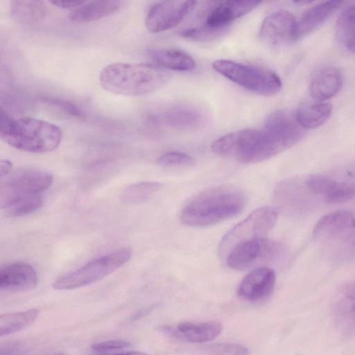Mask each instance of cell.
<instances>
[{"label": "cell", "instance_id": "9a60e30c", "mask_svg": "<svg viewBox=\"0 0 355 355\" xmlns=\"http://www.w3.org/2000/svg\"><path fill=\"white\" fill-rule=\"evenodd\" d=\"M333 320L344 336L355 335V280L343 284L336 292L331 303Z\"/></svg>", "mask_w": 355, "mask_h": 355}, {"label": "cell", "instance_id": "5b68a950", "mask_svg": "<svg viewBox=\"0 0 355 355\" xmlns=\"http://www.w3.org/2000/svg\"><path fill=\"white\" fill-rule=\"evenodd\" d=\"M305 130L295 114L285 110L270 114L245 164H254L270 158L295 145L304 136Z\"/></svg>", "mask_w": 355, "mask_h": 355}, {"label": "cell", "instance_id": "e0dca14e", "mask_svg": "<svg viewBox=\"0 0 355 355\" xmlns=\"http://www.w3.org/2000/svg\"><path fill=\"white\" fill-rule=\"evenodd\" d=\"M37 282V273L28 263L17 261L3 266L0 270L1 290H29L34 288Z\"/></svg>", "mask_w": 355, "mask_h": 355}, {"label": "cell", "instance_id": "d4e9b609", "mask_svg": "<svg viewBox=\"0 0 355 355\" xmlns=\"http://www.w3.org/2000/svg\"><path fill=\"white\" fill-rule=\"evenodd\" d=\"M12 17L19 23L35 25L46 15V6L42 1L15 0L10 3Z\"/></svg>", "mask_w": 355, "mask_h": 355}, {"label": "cell", "instance_id": "ba28073f", "mask_svg": "<svg viewBox=\"0 0 355 355\" xmlns=\"http://www.w3.org/2000/svg\"><path fill=\"white\" fill-rule=\"evenodd\" d=\"M53 181V175L44 171L22 169L1 178L0 207L6 209L25 198L41 195Z\"/></svg>", "mask_w": 355, "mask_h": 355}, {"label": "cell", "instance_id": "d6a6232c", "mask_svg": "<svg viewBox=\"0 0 355 355\" xmlns=\"http://www.w3.org/2000/svg\"><path fill=\"white\" fill-rule=\"evenodd\" d=\"M329 175L355 196V161Z\"/></svg>", "mask_w": 355, "mask_h": 355}, {"label": "cell", "instance_id": "1f68e13d", "mask_svg": "<svg viewBox=\"0 0 355 355\" xmlns=\"http://www.w3.org/2000/svg\"><path fill=\"white\" fill-rule=\"evenodd\" d=\"M157 163L168 168L189 167L195 164V159L187 153L171 151L159 156Z\"/></svg>", "mask_w": 355, "mask_h": 355}, {"label": "cell", "instance_id": "74e56055", "mask_svg": "<svg viewBox=\"0 0 355 355\" xmlns=\"http://www.w3.org/2000/svg\"><path fill=\"white\" fill-rule=\"evenodd\" d=\"M86 1H51V3L56 7L64 9L77 8Z\"/></svg>", "mask_w": 355, "mask_h": 355}, {"label": "cell", "instance_id": "d590c367", "mask_svg": "<svg viewBox=\"0 0 355 355\" xmlns=\"http://www.w3.org/2000/svg\"><path fill=\"white\" fill-rule=\"evenodd\" d=\"M131 346L129 342L123 340H111L93 344L92 349L97 352H107L128 348Z\"/></svg>", "mask_w": 355, "mask_h": 355}, {"label": "cell", "instance_id": "f546056e", "mask_svg": "<svg viewBox=\"0 0 355 355\" xmlns=\"http://www.w3.org/2000/svg\"><path fill=\"white\" fill-rule=\"evenodd\" d=\"M229 31V26H213L205 24L202 26L187 28L180 31V35L198 42H211L219 39Z\"/></svg>", "mask_w": 355, "mask_h": 355}, {"label": "cell", "instance_id": "7402d4cb", "mask_svg": "<svg viewBox=\"0 0 355 355\" xmlns=\"http://www.w3.org/2000/svg\"><path fill=\"white\" fill-rule=\"evenodd\" d=\"M222 325L216 321L184 322L175 329L167 328V332L191 343H205L212 340L222 331Z\"/></svg>", "mask_w": 355, "mask_h": 355}, {"label": "cell", "instance_id": "3957f363", "mask_svg": "<svg viewBox=\"0 0 355 355\" xmlns=\"http://www.w3.org/2000/svg\"><path fill=\"white\" fill-rule=\"evenodd\" d=\"M1 139L9 146L29 153H45L56 149L62 139V131L46 121L21 117L13 119L1 107Z\"/></svg>", "mask_w": 355, "mask_h": 355}, {"label": "cell", "instance_id": "8992f818", "mask_svg": "<svg viewBox=\"0 0 355 355\" xmlns=\"http://www.w3.org/2000/svg\"><path fill=\"white\" fill-rule=\"evenodd\" d=\"M212 67L230 80L261 95H275L282 87L279 76L266 67L225 59L215 60Z\"/></svg>", "mask_w": 355, "mask_h": 355}, {"label": "cell", "instance_id": "ac0fdd59", "mask_svg": "<svg viewBox=\"0 0 355 355\" xmlns=\"http://www.w3.org/2000/svg\"><path fill=\"white\" fill-rule=\"evenodd\" d=\"M261 3V1L256 0L220 2L207 17L206 24L213 26H229L231 21L249 13Z\"/></svg>", "mask_w": 355, "mask_h": 355}, {"label": "cell", "instance_id": "2e32d148", "mask_svg": "<svg viewBox=\"0 0 355 355\" xmlns=\"http://www.w3.org/2000/svg\"><path fill=\"white\" fill-rule=\"evenodd\" d=\"M275 284V272L268 267L261 266L252 270L241 280L238 295L249 302H258L268 297Z\"/></svg>", "mask_w": 355, "mask_h": 355}, {"label": "cell", "instance_id": "4fadbf2b", "mask_svg": "<svg viewBox=\"0 0 355 355\" xmlns=\"http://www.w3.org/2000/svg\"><path fill=\"white\" fill-rule=\"evenodd\" d=\"M259 134L260 130L252 128L234 131L215 140L211 144V150L220 157L235 159L244 163Z\"/></svg>", "mask_w": 355, "mask_h": 355}, {"label": "cell", "instance_id": "f1b7e54d", "mask_svg": "<svg viewBox=\"0 0 355 355\" xmlns=\"http://www.w3.org/2000/svg\"><path fill=\"white\" fill-rule=\"evenodd\" d=\"M162 187L159 182L146 181L135 183L125 187L121 195L123 201L128 203H139L151 198Z\"/></svg>", "mask_w": 355, "mask_h": 355}, {"label": "cell", "instance_id": "4316f807", "mask_svg": "<svg viewBox=\"0 0 355 355\" xmlns=\"http://www.w3.org/2000/svg\"><path fill=\"white\" fill-rule=\"evenodd\" d=\"M336 33L342 44L355 53V3L346 7L336 23Z\"/></svg>", "mask_w": 355, "mask_h": 355}, {"label": "cell", "instance_id": "52a82bcc", "mask_svg": "<svg viewBox=\"0 0 355 355\" xmlns=\"http://www.w3.org/2000/svg\"><path fill=\"white\" fill-rule=\"evenodd\" d=\"M131 257L132 251L128 248L116 250L94 259L78 269L58 278L53 284V287L56 290L64 291L89 285L103 279L123 266Z\"/></svg>", "mask_w": 355, "mask_h": 355}, {"label": "cell", "instance_id": "30bf717a", "mask_svg": "<svg viewBox=\"0 0 355 355\" xmlns=\"http://www.w3.org/2000/svg\"><path fill=\"white\" fill-rule=\"evenodd\" d=\"M278 211L274 207L257 208L232 228L220 241L219 254L223 259L236 244L253 238L266 237L275 226Z\"/></svg>", "mask_w": 355, "mask_h": 355}, {"label": "cell", "instance_id": "60d3db41", "mask_svg": "<svg viewBox=\"0 0 355 355\" xmlns=\"http://www.w3.org/2000/svg\"><path fill=\"white\" fill-rule=\"evenodd\" d=\"M53 355H65V354H62V353H57V354H54Z\"/></svg>", "mask_w": 355, "mask_h": 355}, {"label": "cell", "instance_id": "8fae6325", "mask_svg": "<svg viewBox=\"0 0 355 355\" xmlns=\"http://www.w3.org/2000/svg\"><path fill=\"white\" fill-rule=\"evenodd\" d=\"M283 250L282 244L277 241L267 237L253 238L236 244L223 259L229 268L243 270L275 260Z\"/></svg>", "mask_w": 355, "mask_h": 355}, {"label": "cell", "instance_id": "d6986e66", "mask_svg": "<svg viewBox=\"0 0 355 355\" xmlns=\"http://www.w3.org/2000/svg\"><path fill=\"white\" fill-rule=\"evenodd\" d=\"M343 3L342 1L321 2L310 8L297 20L295 40L314 31Z\"/></svg>", "mask_w": 355, "mask_h": 355}, {"label": "cell", "instance_id": "5bb4252c", "mask_svg": "<svg viewBox=\"0 0 355 355\" xmlns=\"http://www.w3.org/2000/svg\"><path fill=\"white\" fill-rule=\"evenodd\" d=\"M297 20L288 10H279L267 16L261 23L259 37L266 44L281 46L295 40Z\"/></svg>", "mask_w": 355, "mask_h": 355}, {"label": "cell", "instance_id": "7c38bea8", "mask_svg": "<svg viewBox=\"0 0 355 355\" xmlns=\"http://www.w3.org/2000/svg\"><path fill=\"white\" fill-rule=\"evenodd\" d=\"M187 0L163 1L155 3L148 11L145 20L147 30L153 33L168 30L178 24L195 6Z\"/></svg>", "mask_w": 355, "mask_h": 355}, {"label": "cell", "instance_id": "603a6c76", "mask_svg": "<svg viewBox=\"0 0 355 355\" xmlns=\"http://www.w3.org/2000/svg\"><path fill=\"white\" fill-rule=\"evenodd\" d=\"M153 64L164 69L189 71L196 67L194 59L187 53L178 49H154L148 51Z\"/></svg>", "mask_w": 355, "mask_h": 355}, {"label": "cell", "instance_id": "8d00e7d4", "mask_svg": "<svg viewBox=\"0 0 355 355\" xmlns=\"http://www.w3.org/2000/svg\"><path fill=\"white\" fill-rule=\"evenodd\" d=\"M24 354V348L21 345L10 343L1 348L0 355H23Z\"/></svg>", "mask_w": 355, "mask_h": 355}, {"label": "cell", "instance_id": "f35d334b", "mask_svg": "<svg viewBox=\"0 0 355 355\" xmlns=\"http://www.w3.org/2000/svg\"><path fill=\"white\" fill-rule=\"evenodd\" d=\"M12 166L13 164L10 160L1 159L0 162V177L3 178L10 174L12 172Z\"/></svg>", "mask_w": 355, "mask_h": 355}, {"label": "cell", "instance_id": "277c9868", "mask_svg": "<svg viewBox=\"0 0 355 355\" xmlns=\"http://www.w3.org/2000/svg\"><path fill=\"white\" fill-rule=\"evenodd\" d=\"M313 238L322 252L334 263L344 264L355 256V216L347 210H336L320 218Z\"/></svg>", "mask_w": 355, "mask_h": 355}, {"label": "cell", "instance_id": "e575fe53", "mask_svg": "<svg viewBox=\"0 0 355 355\" xmlns=\"http://www.w3.org/2000/svg\"><path fill=\"white\" fill-rule=\"evenodd\" d=\"M41 100L44 103L55 107L59 110L71 116L81 119L85 116L83 110L76 104L70 101L49 96L41 97Z\"/></svg>", "mask_w": 355, "mask_h": 355}, {"label": "cell", "instance_id": "44dd1931", "mask_svg": "<svg viewBox=\"0 0 355 355\" xmlns=\"http://www.w3.org/2000/svg\"><path fill=\"white\" fill-rule=\"evenodd\" d=\"M162 119L173 128L180 130H196L202 125L205 116L198 108L187 105H177L168 108Z\"/></svg>", "mask_w": 355, "mask_h": 355}, {"label": "cell", "instance_id": "484cf974", "mask_svg": "<svg viewBox=\"0 0 355 355\" xmlns=\"http://www.w3.org/2000/svg\"><path fill=\"white\" fill-rule=\"evenodd\" d=\"M332 112V106L328 103L305 104L298 108L295 117L304 129H314L323 125Z\"/></svg>", "mask_w": 355, "mask_h": 355}, {"label": "cell", "instance_id": "cb8c5ba5", "mask_svg": "<svg viewBox=\"0 0 355 355\" xmlns=\"http://www.w3.org/2000/svg\"><path fill=\"white\" fill-rule=\"evenodd\" d=\"M122 2L117 0H98L85 2L69 14L71 20L76 22H91L116 12Z\"/></svg>", "mask_w": 355, "mask_h": 355}, {"label": "cell", "instance_id": "ffe728a7", "mask_svg": "<svg viewBox=\"0 0 355 355\" xmlns=\"http://www.w3.org/2000/svg\"><path fill=\"white\" fill-rule=\"evenodd\" d=\"M343 76L336 67H327L312 78L309 90L311 96L315 100L324 101L334 96L342 88Z\"/></svg>", "mask_w": 355, "mask_h": 355}, {"label": "cell", "instance_id": "6da1fadb", "mask_svg": "<svg viewBox=\"0 0 355 355\" xmlns=\"http://www.w3.org/2000/svg\"><path fill=\"white\" fill-rule=\"evenodd\" d=\"M246 204L245 194L234 186H218L204 190L183 207L180 220L186 225L206 227L237 215Z\"/></svg>", "mask_w": 355, "mask_h": 355}, {"label": "cell", "instance_id": "7a4b0ae2", "mask_svg": "<svg viewBox=\"0 0 355 355\" xmlns=\"http://www.w3.org/2000/svg\"><path fill=\"white\" fill-rule=\"evenodd\" d=\"M170 78L165 69L153 63L115 62L105 66L99 75L101 85L107 92L132 96L153 93Z\"/></svg>", "mask_w": 355, "mask_h": 355}, {"label": "cell", "instance_id": "83f0119b", "mask_svg": "<svg viewBox=\"0 0 355 355\" xmlns=\"http://www.w3.org/2000/svg\"><path fill=\"white\" fill-rule=\"evenodd\" d=\"M38 313L37 309H31L24 311L1 315L0 316V336H7L29 326L36 320Z\"/></svg>", "mask_w": 355, "mask_h": 355}, {"label": "cell", "instance_id": "9c48e42d", "mask_svg": "<svg viewBox=\"0 0 355 355\" xmlns=\"http://www.w3.org/2000/svg\"><path fill=\"white\" fill-rule=\"evenodd\" d=\"M273 202L278 212L291 216L305 214L322 202L309 187L306 175L279 182L273 192Z\"/></svg>", "mask_w": 355, "mask_h": 355}, {"label": "cell", "instance_id": "4dcf8cb0", "mask_svg": "<svg viewBox=\"0 0 355 355\" xmlns=\"http://www.w3.org/2000/svg\"><path fill=\"white\" fill-rule=\"evenodd\" d=\"M43 204L42 195L23 198L4 209L6 216L21 217L31 214L39 209Z\"/></svg>", "mask_w": 355, "mask_h": 355}, {"label": "cell", "instance_id": "ab89813d", "mask_svg": "<svg viewBox=\"0 0 355 355\" xmlns=\"http://www.w3.org/2000/svg\"><path fill=\"white\" fill-rule=\"evenodd\" d=\"M110 355H148V354L141 352H121V353H117Z\"/></svg>", "mask_w": 355, "mask_h": 355}, {"label": "cell", "instance_id": "836d02e7", "mask_svg": "<svg viewBox=\"0 0 355 355\" xmlns=\"http://www.w3.org/2000/svg\"><path fill=\"white\" fill-rule=\"evenodd\" d=\"M208 355H248L249 349L237 343H218L207 347Z\"/></svg>", "mask_w": 355, "mask_h": 355}]
</instances>
